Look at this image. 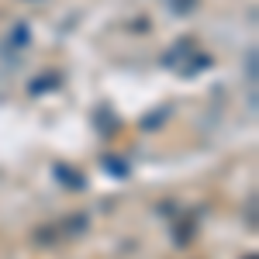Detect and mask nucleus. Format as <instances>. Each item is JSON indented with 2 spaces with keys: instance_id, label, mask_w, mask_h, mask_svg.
I'll use <instances>...</instances> for the list:
<instances>
[{
  "instance_id": "nucleus-2",
  "label": "nucleus",
  "mask_w": 259,
  "mask_h": 259,
  "mask_svg": "<svg viewBox=\"0 0 259 259\" xmlns=\"http://www.w3.org/2000/svg\"><path fill=\"white\" fill-rule=\"evenodd\" d=\"M187 235H194V225H180L177 228V245H187V242H190Z\"/></svg>"
},
{
  "instance_id": "nucleus-1",
  "label": "nucleus",
  "mask_w": 259,
  "mask_h": 259,
  "mask_svg": "<svg viewBox=\"0 0 259 259\" xmlns=\"http://www.w3.org/2000/svg\"><path fill=\"white\" fill-rule=\"evenodd\" d=\"M56 173H59V177L66 180V187H69V190H83V187H87V183H83V177H76V173H69L66 166H56Z\"/></svg>"
},
{
  "instance_id": "nucleus-4",
  "label": "nucleus",
  "mask_w": 259,
  "mask_h": 259,
  "mask_svg": "<svg viewBox=\"0 0 259 259\" xmlns=\"http://www.w3.org/2000/svg\"><path fill=\"white\" fill-rule=\"evenodd\" d=\"M249 259H256V256H249Z\"/></svg>"
},
{
  "instance_id": "nucleus-3",
  "label": "nucleus",
  "mask_w": 259,
  "mask_h": 259,
  "mask_svg": "<svg viewBox=\"0 0 259 259\" xmlns=\"http://www.w3.org/2000/svg\"><path fill=\"white\" fill-rule=\"evenodd\" d=\"M66 228H69V232H83V228H87V218H69Z\"/></svg>"
}]
</instances>
